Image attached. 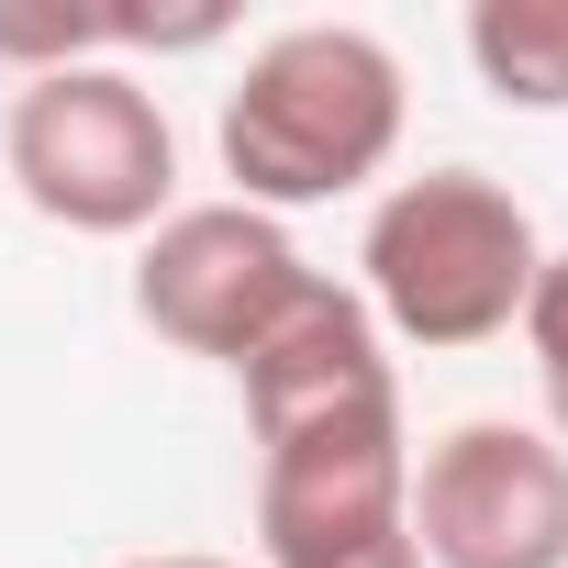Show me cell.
<instances>
[{
  "label": "cell",
  "instance_id": "obj_1",
  "mask_svg": "<svg viewBox=\"0 0 568 568\" xmlns=\"http://www.w3.org/2000/svg\"><path fill=\"white\" fill-rule=\"evenodd\" d=\"M256 424V546L267 568H424L413 546V446L402 379L357 291L313 278L245 357Z\"/></svg>",
  "mask_w": 568,
  "mask_h": 568
},
{
  "label": "cell",
  "instance_id": "obj_3",
  "mask_svg": "<svg viewBox=\"0 0 568 568\" xmlns=\"http://www.w3.org/2000/svg\"><path fill=\"white\" fill-rule=\"evenodd\" d=\"M535 267H546V245L501 179L424 168L368 212V324H390L413 346H490L524 324Z\"/></svg>",
  "mask_w": 568,
  "mask_h": 568
},
{
  "label": "cell",
  "instance_id": "obj_9",
  "mask_svg": "<svg viewBox=\"0 0 568 568\" xmlns=\"http://www.w3.org/2000/svg\"><path fill=\"white\" fill-rule=\"evenodd\" d=\"M134 568H234V557H134Z\"/></svg>",
  "mask_w": 568,
  "mask_h": 568
},
{
  "label": "cell",
  "instance_id": "obj_4",
  "mask_svg": "<svg viewBox=\"0 0 568 568\" xmlns=\"http://www.w3.org/2000/svg\"><path fill=\"white\" fill-rule=\"evenodd\" d=\"M0 156H12L23 201L68 234H145L168 212V179H179V134L123 68L23 79L12 123H0Z\"/></svg>",
  "mask_w": 568,
  "mask_h": 568
},
{
  "label": "cell",
  "instance_id": "obj_2",
  "mask_svg": "<svg viewBox=\"0 0 568 568\" xmlns=\"http://www.w3.org/2000/svg\"><path fill=\"white\" fill-rule=\"evenodd\" d=\"M402 145V57L357 23H291L267 34L223 101V179L245 212H291L379 179Z\"/></svg>",
  "mask_w": 568,
  "mask_h": 568
},
{
  "label": "cell",
  "instance_id": "obj_6",
  "mask_svg": "<svg viewBox=\"0 0 568 568\" xmlns=\"http://www.w3.org/2000/svg\"><path fill=\"white\" fill-rule=\"evenodd\" d=\"M313 291L302 245L278 234V212H245V201H201V212H168L145 267H134V313L190 346V357H245L278 313Z\"/></svg>",
  "mask_w": 568,
  "mask_h": 568
},
{
  "label": "cell",
  "instance_id": "obj_5",
  "mask_svg": "<svg viewBox=\"0 0 568 568\" xmlns=\"http://www.w3.org/2000/svg\"><path fill=\"white\" fill-rule=\"evenodd\" d=\"M413 546L435 568H568V446L535 424H457L413 468Z\"/></svg>",
  "mask_w": 568,
  "mask_h": 568
},
{
  "label": "cell",
  "instance_id": "obj_7",
  "mask_svg": "<svg viewBox=\"0 0 568 568\" xmlns=\"http://www.w3.org/2000/svg\"><path fill=\"white\" fill-rule=\"evenodd\" d=\"M468 57H479L490 101L568 112V0H479L468 12Z\"/></svg>",
  "mask_w": 568,
  "mask_h": 568
},
{
  "label": "cell",
  "instance_id": "obj_8",
  "mask_svg": "<svg viewBox=\"0 0 568 568\" xmlns=\"http://www.w3.org/2000/svg\"><path fill=\"white\" fill-rule=\"evenodd\" d=\"M524 346H535L546 413H557V435H568V256L535 267V291H524Z\"/></svg>",
  "mask_w": 568,
  "mask_h": 568
}]
</instances>
